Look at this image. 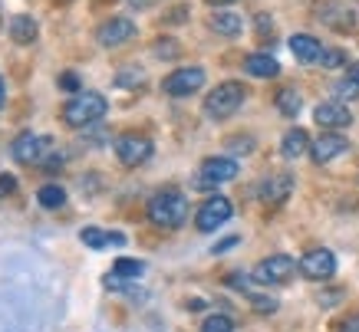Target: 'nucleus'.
I'll list each match as a JSON object with an SVG mask.
<instances>
[{
    "label": "nucleus",
    "mask_w": 359,
    "mask_h": 332,
    "mask_svg": "<svg viewBox=\"0 0 359 332\" xmlns=\"http://www.w3.org/2000/svg\"><path fill=\"white\" fill-rule=\"evenodd\" d=\"M145 211H149V221H152L155 227L178 230L188 217V198L182 191H175V188H165V191H158L152 201H149Z\"/></svg>",
    "instance_id": "obj_1"
},
{
    "label": "nucleus",
    "mask_w": 359,
    "mask_h": 332,
    "mask_svg": "<svg viewBox=\"0 0 359 332\" xmlns=\"http://www.w3.org/2000/svg\"><path fill=\"white\" fill-rule=\"evenodd\" d=\"M106 112H109V102H106L102 92H76L63 106V122L69 129H86L93 122H99Z\"/></svg>",
    "instance_id": "obj_2"
},
{
    "label": "nucleus",
    "mask_w": 359,
    "mask_h": 332,
    "mask_svg": "<svg viewBox=\"0 0 359 332\" xmlns=\"http://www.w3.org/2000/svg\"><path fill=\"white\" fill-rule=\"evenodd\" d=\"M244 102H248V89L241 86V83H234V79H228V83H218L205 96V116L215 118V122H224L234 112H241Z\"/></svg>",
    "instance_id": "obj_3"
},
{
    "label": "nucleus",
    "mask_w": 359,
    "mask_h": 332,
    "mask_svg": "<svg viewBox=\"0 0 359 332\" xmlns=\"http://www.w3.org/2000/svg\"><path fill=\"white\" fill-rule=\"evenodd\" d=\"M238 172H241V165L234 158H228V155L205 158L201 161V168H198V174H195V188L198 191H215V188H221V184L234 181Z\"/></svg>",
    "instance_id": "obj_4"
},
{
    "label": "nucleus",
    "mask_w": 359,
    "mask_h": 332,
    "mask_svg": "<svg viewBox=\"0 0 359 332\" xmlns=\"http://www.w3.org/2000/svg\"><path fill=\"white\" fill-rule=\"evenodd\" d=\"M53 145L56 141L50 135H33V132H23L17 135L11 145V155L13 161H20V165H46L50 155H53Z\"/></svg>",
    "instance_id": "obj_5"
},
{
    "label": "nucleus",
    "mask_w": 359,
    "mask_h": 332,
    "mask_svg": "<svg viewBox=\"0 0 359 332\" xmlns=\"http://www.w3.org/2000/svg\"><path fill=\"white\" fill-rule=\"evenodd\" d=\"M300 270V260L287 257V254H273V257L261 260L254 270V279L264 286H283L287 279H294V273Z\"/></svg>",
    "instance_id": "obj_6"
},
{
    "label": "nucleus",
    "mask_w": 359,
    "mask_h": 332,
    "mask_svg": "<svg viewBox=\"0 0 359 332\" xmlns=\"http://www.w3.org/2000/svg\"><path fill=\"white\" fill-rule=\"evenodd\" d=\"M152 155H155V145L149 135L129 132V135H119V139H116V158H119V165H126V168H139V165H145Z\"/></svg>",
    "instance_id": "obj_7"
},
{
    "label": "nucleus",
    "mask_w": 359,
    "mask_h": 332,
    "mask_svg": "<svg viewBox=\"0 0 359 332\" xmlns=\"http://www.w3.org/2000/svg\"><path fill=\"white\" fill-rule=\"evenodd\" d=\"M201 86H205V69L201 66H182V69H175V73H168L162 79V92L175 99L195 96Z\"/></svg>",
    "instance_id": "obj_8"
},
{
    "label": "nucleus",
    "mask_w": 359,
    "mask_h": 332,
    "mask_svg": "<svg viewBox=\"0 0 359 332\" xmlns=\"http://www.w3.org/2000/svg\"><path fill=\"white\" fill-rule=\"evenodd\" d=\"M231 214H234V207H231L228 198H221V194H211L201 207H198L195 214V227L201 234H211V230H218L221 224H228Z\"/></svg>",
    "instance_id": "obj_9"
},
{
    "label": "nucleus",
    "mask_w": 359,
    "mask_h": 332,
    "mask_svg": "<svg viewBox=\"0 0 359 332\" xmlns=\"http://www.w3.org/2000/svg\"><path fill=\"white\" fill-rule=\"evenodd\" d=\"M300 273H304L306 279H330L333 273H337V257H333V250H327V247H320V250H310V254H304L300 257Z\"/></svg>",
    "instance_id": "obj_10"
},
{
    "label": "nucleus",
    "mask_w": 359,
    "mask_h": 332,
    "mask_svg": "<svg viewBox=\"0 0 359 332\" xmlns=\"http://www.w3.org/2000/svg\"><path fill=\"white\" fill-rule=\"evenodd\" d=\"M346 151H349L346 135H339V132H323V135L310 145V158H313L316 165H330V161H337L339 155H346Z\"/></svg>",
    "instance_id": "obj_11"
},
{
    "label": "nucleus",
    "mask_w": 359,
    "mask_h": 332,
    "mask_svg": "<svg viewBox=\"0 0 359 332\" xmlns=\"http://www.w3.org/2000/svg\"><path fill=\"white\" fill-rule=\"evenodd\" d=\"M135 36V23L129 17H109L96 27V43L99 46H119Z\"/></svg>",
    "instance_id": "obj_12"
},
{
    "label": "nucleus",
    "mask_w": 359,
    "mask_h": 332,
    "mask_svg": "<svg viewBox=\"0 0 359 332\" xmlns=\"http://www.w3.org/2000/svg\"><path fill=\"white\" fill-rule=\"evenodd\" d=\"M316 17L327 23L330 30H339V33L356 30V13L349 11L346 4H339V0H327V4H320V7H316Z\"/></svg>",
    "instance_id": "obj_13"
},
{
    "label": "nucleus",
    "mask_w": 359,
    "mask_h": 332,
    "mask_svg": "<svg viewBox=\"0 0 359 332\" xmlns=\"http://www.w3.org/2000/svg\"><path fill=\"white\" fill-rule=\"evenodd\" d=\"M290 194H294V174H271V178H264L261 188H257V198H261L267 207H280Z\"/></svg>",
    "instance_id": "obj_14"
},
{
    "label": "nucleus",
    "mask_w": 359,
    "mask_h": 332,
    "mask_svg": "<svg viewBox=\"0 0 359 332\" xmlns=\"http://www.w3.org/2000/svg\"><path fill=\"white\" fill-rule=\"evenodd\" d=\"M313 118H316L320 129L337 132V129H346L349 122H353V112H349L343 102H323V106H316Z\"/></svg>",
    "instance_id": "obj_15"
},
{
    "label": "nucleus",
    "mask_w": 359,
    "mask_h": 332,
    "mask_svg": "<svg viewBox=\"0 0 359 332\" xmlns=\"http://www.w3.org/2000/svg\"><path fill=\"white\" fill-rule=\"evenodd\" d=\"M323 50H327V46L320 43L316 36H310V33H294V36H290V53H294L300 63H320Z\"/></svg>",
    "instance_id": "obj_16"
},
{
    "label": "nucleus",
    "mask_w": 359,
    "mask_h": 332,
    "mask_svg": "<svg viewBox=\"0 0 359 332\" xmlns=\"http://www.w3.org/2000/svg\"><path fill=\"white\" fill-rule=\"evenodd\" d=\"M244 73L254 76V79H273V76H280V63L271 53L257 50V53L244 56Z\"/></svg>",
    "instance_id": "obj_17"
},
{
    "label": "nucleus",
    "mask_w": 359,
    "mask_h": 332,
    "mask_svg": "<svg viewBox=\"0 0 359 332\" xmlns=\"http://www.w3.org/2000/svg\"><path fill=\"white\" fill-rule=\"evenodd\" d=\"M7 33H11V40H13V43L30 46L33 40L40 36V27H36V20H33V17L20 13V17H13V20L7 23Z\"/></svg>",
    "instance_id": "obj_18"
},
{
    "label": "nucleus",
    "mask_w": 359,
    "mask_h": 332,
    "mask_svg": "<svg viewBox=\"0 0 359 332\" xmlns=\"http://www.w3.org/2000/svg\"><path fill=\"white\" fill-rule=\"evenodd\" d=\"M208 27L218 33V36H241V30H244V20H241L238 13H231V11H215L211 13V20H208Z\"/></svg>",
    "instance_id": "obj_19"
},
{
    "label": "nucleus",
    "mask_w": 359,
    "mask_h": 332,
    "mask_svg": "<svg viewBox=\"0 0 359 332\" xmlns=\"http://www.w3.org/2000/svg\"><path fill=\"white\" fill-rule=\"evenodd\" d=\"M310 145L313 141H310V135L304 129H290L280 141V155L283 158H300V155H310Z\"/></svg>",
    "instance_id": "obj_20"
},
{
    "label": "nucleus",
    "mask_w": 359,
    "mask_h": 332,
    "mask_svg": "<svg viewBox=\"0 0 359 332\" xmlns=\"http://www.w3.org/2000/svg\"><path fill=\"white\" fill-rule=\"evenodd\" d=\"M273 102H277V109H280V116H287V118L300 116V109H304V96H300L294 86H283L280 92L273 96Z\"/></svg>",
    "instance_id": "obj_21"
},
{
    "label": "nucleus",
    "mask_w": 359,
    "mask_h": 332,
    "mask_svg": "<svg viewBox=\"0 0 359 332\" xmlns=\"http://www.w3.org/2000/svg\"><path fill=\"white\" fill-rule=\"evenodd\" d=\"M36 201H40V207H46V211H56V207L66 204V188L63 184H43V188L36 191Z\"/></svg>",
    "instance_id": "obj_22"
},
{
    "label": "nucleus",
    "mask_w": 359,
    "mask_h": 332,
    "mask_svg": "<svg viewBox=\"0 0 359 332\" xmlns=\"http://www.w3.org/2000/svg\"><path fill=\"white\" fill-rule=\"evenodd\" d=\"M112 273H116L119 279H135V277L145 273V263H142V260H132V257H119L116 260V267H112Z\"/></svg>",
    "instance_id": "obj_23"
},
{
    "label": "nucleus",
    "mask_w": 359,
    "mask_h": 332,
    "mask_svg": "<svg viewBox=\"0 0 359 332\" xmlns=\"http://www.w3.org/2000/svg\"><path fill=\"white\" fill-rule=\"evenodd\" d=\"M152 53L158 56V60H178V56H182V43H178L175 36H158L152 43Z\"/></svg>",
    "instance_id": "obj_24"
},
{
    "label": "nucleus",
    "mask_w": 359,
    "mask_h": 332,
    "mask_svg": "<svg viewBox=\"0 0 359 332\" xmlns=\"http://www.w3.org/2000/svg\"><path fill=\"white\" fill-rule=\"evenodd\" d=\"M116 86H122V89H142V86H145V73H142L139 66H126V69H119V76H116Z\"/></svg>",
    "instance_id": "obj_25"
},
{
    "label": "nucleus",
    "mask_w": 359,
    "mask_h": 332,
    "mask_svg": "<svg viewBox=\"0 0 359 332\" xmlns=\"http://www.w3.org/2000/svg\"><path fill=\"white\" fill-rule=\"evenodd\" d=\"M79 237H83V244L93 247V250L109 247V234H106V230H99V227H83V230H79Z\"/></svg>",
    "instance_id": "obj_26"
},
{
    "label": "nucleus",
    "mask_w": 359,
    "mask_h": 332,
    "mask_svg": "<svg viewBox=\"0 0 359 332\" xmlns=\"http://www.w3.org/2000/svg\"><path fill=\"white\" fill-rule=\"evenodd\" d=\"M201 332H234V322H231L228 316L215 312V316H208V319L201 322Z\"/></svg>",
    "instance_id": "obj_27"
},
{
    "label": "nucleus",
    "mask_w": 359,
    "mask_h": 332,
    "mask_svg": "<svg viewBox=\"0 0 359 332\" xmlns=\"http://www.w3.org/2000/svg\"><path fill=\"white\" fill-rule=\"evenodd\" d=\"M320 66H323V69H339V66H346V53L337 50V46H330V50H323V56H320Z\"/></svg>",
    "instance_id": "obj_28"
},
{
    "label": "nucleus",
    "mask_w": 359,
    "mask_h": 332,
    "mask_svg": "<svg viewBox=\"0 0 359 332\" xmlns=\"http://www.w3.org/2000/svg\"><path fill=\"white\" fill-rule=\"evenodd\" d=\"M56 86L63 89V92H73V96H76L79 89H83V79H79V73H73V69H66V73H60V79H56Z\"/></svg>",
    "instance_id": "obj_29"
},
{
    "label": "nucleus",
    "mask_w": 359,
    "mask_h": 332,
    "mask_svg": "<svg viewBox=\"0 0 359 332\" xmlns=\"http://www.w3.org/2000/svg\"><path fill=\"white\" fill-rule=\"evenodd\" d=\"M333 89H337V96H346V99H356L359 96V83H356V79H349V76H346V79H339Z\"/></svg>",
    "instance_id": "obj_30"
},
{
    "label": "nucleus",
    "mask_w": 359,
    "mask_h": 332,
    "mask_svg": "<svg viewBox=\"0 0 359 332\" xmlns=\"http://www.w3.org/2000/svg\"><path fill=\"white\" fill-rule=\"evenodd\" d=\"M250 303H254V310L264 312V316H271V312L277 310V300H271V296H261V293H254V296H250Z\"/></svg>",
    "instance_id": "obj_31"
},
{
    "label": "nucleus",
    "mask_w": 359,
    "mask_h": 332,
    "mask_svg": "<svg viewBox=\"0 0 359 332\" xmlns=\"http://www.w3.org/2000/svg\"><path fill=\"white\" fill-rule=\"evenodd\" d=\"M228 283H231L234 289H241V293H248V296H254V289H250V279L244 277V273H231Z\"/></svg>",
    "instance_id": "obj_32"
},
{
    "label": "nucleus",
    "mask_w": 359,
    "mask_h": 332,
    "mask_svg": "<svg viewBox=\"0 0 359 332\" xmlns=\"http://www.w3.org/2000/svg\"><path fill=\"white\" fill-rule=\"evenodd\" d=\"M17 191V178L13 174H0V198H11Z\"/></svg>",
    "instance_id": "obj_33"
},
{
    "label": "nucleus",
    "mask_w": 359,
    "mask_h": 332,
    "mask_svg": "<svg viewBox=\"0 0 359 332\" xmlns=\"http://www.w3.org/2000/svg\"><path fill=\"white\" fill-rule=\"evenodd\" d=\"M254 23H257V33H261V36H271L273 33V20L267 17V13H257V20Z\"/></svg>",
    "instance_id": "obj_34"
},
{
    "label": "nucleus",
    "mask_w": 359,
    "mask_h": 332,
    "mask_svg": "<svg viewBox=\"0 0 359 332\" xmlns=\"http://www.w3.org/2000/svg\"><path fill=\"white\" fill-rule=\"evenodd\" d=\"M238 244H241V237H224L221 244L211 247V254H224V250H231V247H238Z\"/></svg>",
    "instance_id": "obj_35"
},
{
    "label": "nucleus",
    "mask_w": 359,
    "mask_h": 332,
    "mask_svg": "<svg viewBox=\"0 0 359 332\" xmlns=\"http://www.w3.org/2000/svg\"><path fill=\"white\" fill-rule=\"evenodd\" d=\"M339 332H359V312L346 316V319H343V326H339Z\"/></svg>",
    "instance_id": "obj_36"
},
{
    "label": "nucleus",
    "mask_w": 359,
    "mask_h": 332,
    "mask_svg": "<svg viewBox=\"0 0 359 332\" xmlns=\"http://www.w3.org/2000/svg\"><path fill=\"white\" fill-rule=\"evenodd\" d=\"M228 145H231V148H244V151H250V148H254V139H231Z\"/></svg>",
    "instance_id": "obj_37"
},
{
    "label": "nucleus",
    "mask_w": 359,
    "mask_h": 332,
    "mask_svg": "<svg viewBox=\"0 0 359 332\" xmlns=\"http://www.w3.org/2000/svg\"><path fill=\"white\" fill-rule=\"evenodd\" d=\"M152 4H155V0H129V7H132V11H149Z\"/></svg>",
    "instance_id": "obj_38"
},
{
    "label": "nucleus",
    "mask_w": 359,
    "mask_h": 332,
    "mask_svg": "<svg viewBox=\"0 0 359 332\" xmlns=\"http://www.w3.org/2000/svg\"><path fill=\"white\" fill-rule=\"evenodd\" d=\"M346 76H349V79H356V83H359V63H349V66H346Z\"/></svg>",
    "instance_id": "obj_39"
},
{
    "label": "nucleus",
    "mask_w": 359,
    "mask_h": 332,
    "mask_svg": "<svg viewBox=\"0 0 359 332\" xmlns=\"http://www.w3.org/2000/svg\"><path fill=\"white\" fill-rule=\"evenodd\" d=\"M109 244L122 247V244H126V237H122V234H116V230H112V234H109Z\"/></svg>",
    "instance_id": "obj_40"
},
{
    "label": "nucleus",
    "mask_w": 359,
    "mask_h": 332,
    "mask_svg": "<svg viewBox=\"0 0 359 332\" xmlns=\"http://www.w3.org/2000/svg\"><path fill=\"white\" fill-rule=\"evenodd\" d=\"M211 7H228V4H234V0H208Z\"/></svg>",
    "instance_id": "obj_41"
},
{
    "label": "nucleus",
    "mask_w": 359,
    "mask_h": 332,
    "mask_svg": "<svg viewBox=\"0 0 359 332\" xmlns=\"http://www.w3.org/2000/svg\"><path fill=\"white\" fill-rule=\"evenodd\" d=\"M4 102H7V89H4V79H0V109H4Z\"/></svg>",
    "instance_id": "obj_42"
},
{
    "label": "nucleus",
    "mask_w": 359,
    "mask_h": 332,
    "mask_svg": "<svg viewBox=\"0 0 359 332\" xmlns=\"http://www.w3.org/2000/svg\"><path fill=\"white\" fill-rule=\"evenodd\" d=\"M0 23H4V11H0Z\"/></svg>",
    "instance_id": "obj_43"
}]
</instances>
